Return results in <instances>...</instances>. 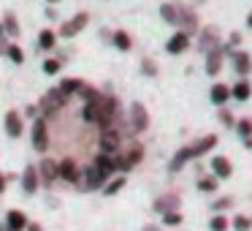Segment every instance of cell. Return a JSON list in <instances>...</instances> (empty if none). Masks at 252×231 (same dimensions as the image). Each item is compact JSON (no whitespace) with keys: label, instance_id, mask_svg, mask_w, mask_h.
<instances>
[{"label":"cell","instance_id":"obj_1","mask_svg":"<svg viewBox=\"0 0 252 231\" xmlns=\"http://www.w3.org/2000/svg\"><path fill=\"white\" fill-rule=\"evenodd\" d=\"M65 95L60 93V87H55V90H49V93L41 98V109H44V117H49V115H55L57 109H63L65 106Z\"/></svg>","mask_w":252,"mask_h":231},{"label":"cell","instance_id":"obj_2","mask_svg":"<svg viewBox=\"0 0 252 231\" xmlns=\"http://www.w3.org/2000/svg\"><path fill=\"white\" fill-rule=\"evenodd\" d=\"M33 147L38 150V153H46V147H49V131H46V117L44 115L33 122Z\"/></svg>","mask_w":252,"mask_h":231},{"label":"cell","instance_id":"obj_3","mask_svg":"<svg viewBox=\"0 0 252 231\" xmlns=\"http://www.w3.org/2000/svg\"><path fill=\"white\" fill-rule=\"evenodd\" d=\"M87 22H90V14H84V11L76 14V17L68 19V22L60 28V36H63V38H73V36H79L84 28H87Z\"/></svg>","mask_w":252,"mask_h":231},{"label":"cell","instance_id":"obj_4","mask_svg":"<svg viewBox=\"0 0 252 231\" xmlns=\"http://www.w3.org/2000/svg\"><path fill=\"white\" fill-rule=\"evenodd\" d=\"M141 158H144V147H141V144H133L130 153L120 155V158H114V160H117V169H120V171H130Z\"/></svg>","mask_w":252,"mask_h":231},{"label":"cell","instance_id":"obj_5","mask_svg":"<svg viewBox=\"0 0 252 231\" xmlns=\"http://www.w3.org/2000/svg\"><path fill=\"white\" fill-rule=\"evenodd\" d=\"M130 125H133L136 133H141V131L149 128V112L144 109V104H138V101L130 106Z\"/></svg>","mask_w":252,"mask_h":231},{"label":"cell","instance_id":"obj_6","mask_svg":"<svg viewBox=\"0 0 252 231\" xmlns=\"http://www.w3.org/2000/svg\"><path fill=\"white\" fill-rule=\"evenodd\" d=\"M114 115H117V101L114 98H100V117H98L100 131H109Z\"/></svg>","mask_w":252,"mask_h":231},{"label":"cell","instance_id":"obj_7","mask_svg":"<svg viewBox=\"0 0 252 231\" xmlns=\"http://www.w3.org/2000/svg\"><path fill=\"white\" fill-rule=\"evenodd\" d=\"M120 131H114V128H109V131L100 133V153L103 155H114L117 150H120Z\"/></svg>","mask_w":252,"mask_h":231},{"label":"cell","instance_id":"obj_8","mask_svg":"<svg viewBox=\"0 0 252 231\" xmlns=\"http://www.w3.org/2000/svg\"><path fill=\"white\" fill-rule=\"evenodd\" d=\"M187 46H190V33L179 30V33H174V36L168 38V44H165V52H168V55H182Z\"/></svg>","mask_w":252,"mask_h":231},{"label":"cell","instance_id":"obj_9","mask_svg":"<svg viewBox=\"0 0 252 231\" xmlns=\"http://www.w3.org/2000/svg\"><path fill=\"white\" fill-rule=\"evenodd\" d=\"M93 169L98 171V174L103 177V180H109V177H111V174H114V171H117V160L111 158V155H103V153H100L98 158H95Z\"/></svg>","mask_w":252,"mask_h":231},{"label":"cell","instance_id":"obj_10","mask_svg":"<svg viewBox=\"0 0 252 231\" xmlns=\"http://www.w3.org/2000/svg\"><path fill=\"white\" fill-rule=\"evenodd\" d=\"M57 177H63L65 182H79V166L73 158H65L57 163Z\"/></svg>","mask_w":252,"mask_h":231},{"label":"cell","instance_id":"obj_11","mask_svg":"<svg viewBox=\"0 0 252 231\" xmlns=\"http://www.w3.org/2000/svg\"><path fill=\"white\" fill-rule=\"evenodd\" d=\"M179 196L176 193H165V196H160L158 201H155V212L165 215V212H179Z\"/></svg>","mask_w":252,"mask_h":231},{"label":"cell","instance_id":"obj_12","mask_svg":"<svg viewBox=\"0 0 252 231\" xmlns=\"http://www.w3.org/2000/svg\"><path fill=\"white\" fill-rule=\"evenodd\" d=\"M3 125H6V133L11 139H19L22 136V131H25V125H22V117H19V112H8L6 115V122H3Z\"/></svg>","mask_w":252,"mask_h":231},{"label":"cell","instance_id":"obj_13","mask_svg":"<svg viewBox=\"0 0 252 231\" xmlns=\"http://www.w3.org/2000/svg\"><path fill=\"white\" fill-rule=\"evenodd\" d=\"M209 166H212V171H214V177H217V180H225V177L233 174V166H230V160L222 158V155H214Z\"/></svg>","mask_w":252,"mask_h":231},{"label":"cell","instance_id":"obj_14","mask_svg":"<svg viewBox=\"0 0 252 231\" xmlns=\"http://www.w3.org/2000/svg\"><path fill=\"white\" fill-rule=\"evenodd\" d=\"M35 169H38V180H44L46 185H49V182H55V180H57V163H55V160L44 158V160H41L38 166H35Z\"/></svg>","mask_w":252,"mask_h":231},{"label":"cell","instance_id":"obj_15","mask_svg":"<svg viewBox=\"0 0 252 231\" xmlns=\"http://www.w3.org/2000/svg\"><path fill=\"white\" fill-rule=\"evenodd\" d=\"M214 144H217V136H214V133H209V136L198 139L195 144H190V153H192V160H195V158H201L203 153H209V150H212Z\"/></svg>","mask_w":252,"mask_h":231},{"label":"cell","instance_id":"obj_16","mask_svg":"<svg viewBox=\"0 0 252 231\" xmlns=\"http://www.w3.org/2000/svg\"><path fill=\"white\" fill-rule=\"evenodd\" d=\"M25 229H28V218L19 209H11L6 215V231H25Z\"/></svg>","mask_w":252,"mask_h":231},{"label":"cell","instance_id":"obj_17","mask_svg":"<svg viewBox=\"0 0 252 231\" xmlns=\"http://www.w3.org/2000/svg\"><path fill=\"white\" fill-rule=\"evenodd\" d=\"M22 188H25V193H35V191H38V169H35V166H25Z\"/></svg>","mask_w":252,"mask_h":231},{"label":"cell","instance_id":"obj_18","mask_svg":"<svg viewBox=\"0 0 252 231\" xmlns=\"http://www.w3.org/2000/svg\"><path fill=\"white\" fill-rule=\"evenodd\" d=\"M103 182L106 180L93 169V166H87V169H84V191H98V188H103Z\"/></svg>","mask_w":252,"mask_h":231},{"label":"cell","instance_id":"obj_19","mask_svg":"<svg viewBox=\"0 0 252 231\" xmlns=\"http://www.w3.org/2000/svg\"><path fill=\"white\" fill-rule=\"evenodd\" d=\"M187 160H192V153H190V144H187V147H182L179 153H176L174 158H171L168 169H171V171H182V169H185V163H187Z\"/></svg>","mask_w":252,"mask_h":231},{"label":"cell","instance_id":"obj_20","mask_svg":"<svg viewBox=\"0 0 252 231\" xmlns=\"http://www.w3.org/2000/svg\"><path fill=\"white\" fill-rule=\"evenodd\" d=\"M98 117H100V101H87L82 109V120L84 122H95L98 125Z\"/></svg>","mask_w":252,"mask_h":231},{"label":"cell","instance_id":"obj_21","mask_svg":"<svg viewBox=\"0 0 252 231\" xmlns=\"http://www.w3.org/2000/svg\"><path fill=\"white\" fill-rule=\"evenodd\" d=\"M233 68L239 77H247V74L252 71V60L250 55H244V52H239V55H233Z\"/></svg>","mask_w":252,"mask_h":231},{"label":"cell","instance_id":"obj_22","mask_svg":"<svg viewBox=\"0 0 252 231\" xmlns=\"http://www.w3.org/2000/svg\"><path fill=\"white\" fill-rule=\"evenodd\" d=\"M212 101L217 106L228 104V101H230V87H228V84H214V87H212Z\"/></svg>","mask_w":252,"mask_h":231},{"label":"cell","instance_id":"obj_23","mask_svg":"<svg viewBox=\"0 0 252 231\" xmlns=\"http://www.w3.org/2000/svg\"><path fill=\"white\" fill-rule=\"evenodd\" d=\"M250 95H252L250 82H239V84H233V87H230V98H236V101H247Z\"/></svg>","mask_w":252,"mask_h":231},{"label":"cell","instance_id":"obj_24","mask_svg":"<svg viewBox=\"0 0 252 231\" xmlns=\"http://www.w3.org/2000/svg\"><path fill=\"white\" fill-rule=\"evenodd\" d=\"M82 87H84V84L79 82V79H65V82H60V93L65 95V98H68V95H73V93H82Z\"/></svg>","mask_w":252,"mask_h":231},{"label":"cell","instance_id":"obj_25","mask_svg":"<svg viewBox=\"0 0 252 231\" xmlns=\"http://www.w3.org/2000/svg\"><path fill=\"white\" fill-rule=\"evenodd\" d=\"M3 30H6V36H11V38L19 36V25H17V17H14V14H6V17H3Z\"/></svg>","mask_w":252,"mask_h":231},{"label":"cell","instance_id":"obj_26","mask_svg":"<svg viewBox=\"0 0 252 231\" xmlns=\"http://www.w3.org/2000/svg\"><path fill=\"white\" fill-rule=\"evenodd\" d=\"M230 229V220L225 218V215H214L212 220H209V231H228Z\"/></svg>","mask_w":252,"mask_h":231},{"label":"cell","instance_id":"obj_27","mask_svg":"<svg viewBox=\"0 0 252 231\" xmlns=\"http://www.w3.org/2000/svg\"><path fill=\"white\" fill-rule=\"evenodd\" d=\"M111 41H114V46H117V49H122V52H127V49H130V36H127L125 30L114 33V36H111Z\"/></svg>","mask_w":252,"mask_h":231},{"label":"cell","instance_id":"obj_28","mask_svg":"<svg viewBox=\"0 0 252 231\" xmlns=\"http://www.w3.org/2000/svg\"><path fill=\"white\" fill-rule=\"evenodd\" d=\"M38 46L41 49H55V33H52V30H41L38 33Z\"/></svg>","mask_w":252,"mask_h":231},{"label":"cell","instance_id":"obj_29","mask_svg":"<svg viewBox=\"0 0 252 231\" xmlns=\"http://www.w3.org/2000/svg\"><path fill=\"white\" fill-rule=\"evenodd\" d=\"M217 177H203V180H198V191L201 193H214L217 191Z\"/></svg>","mask_w":252,"mask_h":231},{"label":"cell","instance_id":"obj_30","mask_svg":"<svg viewBox=\"0 0 252 231\" xmlns=\"http://www.w3.org/2000/svg\"><path fill=\"white\" fill-rule=\"evenodd\" d=\"M220 66H222V60H220V52H212V55H209V60H206V71L212 74V77H217V74H220Z\"/></svg>","mask_w":252,"mask_h":231},{"label":"cell","instance_id":"obj_31","mask_svg":"<svg viewBox=\"0 0 252 231\" xmlns=\"http://www.w3.org/2000/svg\"><path fill=\"white\" fill-rule=\"evenodd\" d=\"M122 188H125V177H117V180H111L109 185L103 188V196H114V193H120Z\"/></svg>","mask_w":252,"mask_h":231},{"label":"cell","instance_id":"obj_32","mask_svg":"<svg viewBox=\"0 0 252 231\" xmlns=\"http://www.w3.org/2000/svg\"><path fill=\"white\" fill-rule=\"evenodd\" d=\"M6 55L11 57V63H17V66H22V63H25V55H22V49H19L17 44H8Z\"/></svg>","mask_w":252,"mask_h":231},{"label":"cell","instance_id":"obj_33","mask_svg":"<svg viewBox=\"0 0 252 231\" xmlns=\"http://www.w3.org/2000/svg\"><path fill=\"white\" fill-rule=\"evenodd\" d=\"M233 229L236 231H252V220L247 215H236L233 218Z\"/></svg>","mask_w":252,"mask_h":231},{"label":"cell","instance_id":"obj_34","mask_svg":"<svg viewBox=\"0 0 252 231\" xmlns=\"http://www.w3.org/2000/svg\"><path fill=\"white\" fill-rule=\"evenodd\" d=\"M160 14H163V19H165V22H171V25L179 22V14H176L174 6H163V8H160Z\"/></svg>","mask_w":252,"mask_h":231},{"label":"cell","instance_id":"obj_35","mask_svg":"<svg viewBox=\"0 0 252 231\" xmlns=\"http://www.w3.org/2000/svg\"><path fill=\"white\" fill-rule=\"evenodd\" d=\"M228 207H233V198H230V196H222V198H217V201L212 204V209L217 215H222V209H228Z\"/></svg>","mask_w":252,"mask_h":231},{"label":"cell","instance_id":"obj_36","mask_svg":"<svg viewBox=\"0 0 252 231\" xmlns=\"http://www.w3.org/2000/svg\"><path fill=\"white\" fill-rule=\"evenodd\" d=\"M236 128H239V133H241L244 139H252V120H250V117H247V120H241Z\"/></svg>","mask_w":252,"mask_h":231},{"label":"cell","instance_id":"obj_37","mask_svg":"<svg viewBox=\"0 0 252 231\" xmlns=\"http://www.w3.org/2000/svg\"><path fill=\"white\" fill-rule=\"evenodd\" d=\"M163 223H165V226H179V223H182V215H179V212H165V215H163Z\"/></svg>","mask_w":252,"mask_h":231},{"label":"cell","instance_id":"obj_38","mask_svg":"<svg viewBox=\"0 0 252 231\" xmlns=\"http://www.w3.org/2000/svg\"><path fill=\"white\" fill-rule=\"evenodd\" d=\"M63 63L60 60H44V74H57Z\"/></svg>","mask_w":252,"mask_h":231},{"label":"cell","instance_id":"obj_39","mask_svg":"<svg viewBox=\"0 0 252 231\" xmlns=\"http://www.w3.org/2000/svg\"><path fill=\"white\" fill-rule=\"evenodd\" d=\"M141 71L147 74V77H155V74H158V66H155L152 60H144V63H141Z\"/></svg>","mask_w":252,"mask_h":231},{"label":"cell","instance_id":"obj_40","mask_svg":"<svg viewBox=\"0 0 252 231\" xmlns=\"http://www.w3.org/2000/svg\"><path fill=\"white\" fill-rule=\"evenodd\" d=\"M220 120H222V125H228V128L233 125V115H228V112H225V109L220 112Z\"/></svg>","mask_w":252,"mask_h":231},{"label":"cell","instance_id":"obj_41","mask_svg":"<svg viewBox=\"0 0 252 231\" xmlns=\"http://www.w3.org/2000/svg\"><path fill=\"white\" fill-rule=\"evenodd\" d=\"M6 182H8V177H6V174H3V171H0V193L6 191Z\"/></svg>","mask_w":252,"mask_h":231},{"label":"cell","instance_id":"obj_42","mask_svg":"<svg viewBox=\"0 0 252 231\" xmlns=\"http://www.w3.org/2000/svg\"><path fill=\"white\" fill-rule=\"evenodd\" d=\"M25 231H44V229H41L38 223H28V229H25Z\"/></svg>","mask_w":252,"mask_h":231},{"label":"cell","instance_id":"obj_43","mask_svg":"<svg viewBox=\"0 0 252 231\" xmlns=\"http://www.w3.org/2000/svg\"><path fill=\"white\" fill-rule=\"evenodd\" d=\"M247 22H250V28H252V14H250V19H247Z\"/></svg>","mask_w":252,"mask_h":231},{"label":"cell","instance_id":"obj_44","mask_svg":"<svg viewBox=\"0 0 252 231\" xmlns=\"http://www.w3.org/2000/svg\"><path fill=\"white\" fill-rule=\"evenodd\" d=\"M46 3H57V0H46Z\"/></svg>","mask_w":252,"mask_h":231},{"label":"cell","instance_id":"obj_45","mask_svg":"<svg viewBox=\"0 0 252 231\" xmlns=\"http://www.w3.org/2000/svg\"><path fill=\"white\" fill-rule=\"evenodd\" d=\"M0 231H6V226H0Z\"/></svg>","mask_w":252,"mask_h":231},{"label":"cell","instance_id":"obj_46","mask_svg":"<svg viewBox=\"0 0 252 231\" xmlns=\"http://www.w3.org/2000/svg\"><path fill=\"white\" fill-rule=\"evenodd\" d=\"M147 231H155V229H147Z\"/></svg>","mask_w":252,"mask_h":231}]
</instances>
